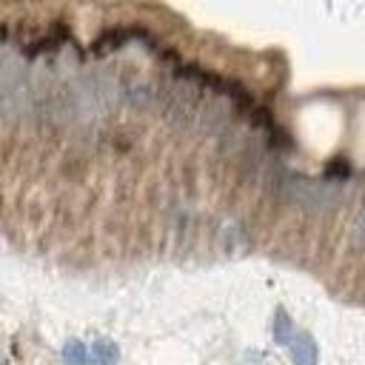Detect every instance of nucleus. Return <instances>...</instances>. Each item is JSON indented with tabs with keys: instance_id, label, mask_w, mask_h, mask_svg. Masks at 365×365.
I'll use <instances>...</instances> for the list:
<instances>
[{
	"instance_id": "obj_1",
	"label": "nucleus",
	"mask_w": 365,
	"mask_h": 365,
	"mask_svg": "<svg viewBox=\"0 0 365 365\" xmlns=\"http://www.w3.org/2000/svg\"><path fill=\"white\" fill-rule=\"evenodd\" d=\"M288 354H291L294 365H317V342H314V336L305 334V331H297L294 339L288 342Z\"/></svg>"
},
{
	"instance_id": "obj_2",
	"label": "nucleus",
	"mask_w": 365,
	"mask_h": 365,
	"mask_svg": "<svg viewBox=\"0 0 365 365\" xmlns=\"http://www.w3.org/2000/svg\"><path fill=\"white\" fill-rule=\"evenodd\" d=\"M117 359H120L117 342H111L106 336H100V339L91 342V365H114Z\"/></svg>"
},
{
	"instance_id": "obj_3",
	"label": "nucleus",
	"mask_w": 365,
	"mask_h": 365,
	"mask_svg": "<svg viewBox=\"0 0 365 365\" xmlns=\"http://www.w3.org/2000/svg\"><path fill=\"white\" fill-rule=\"evenodd\" d=\"M271 331H274V342H279V345H288L291 339H294V322L288 319V314L282 311V308H277L274 311V322H271Z\"/></svg>"
},
{
	"instance_id": "obj_4",
	"label": "nucleus",
	"mask_w": 365,
	"mask_h": 365,
	"mask_svg": "<svg viewBox=\"0 0 365 365\" xmlns=\"http://www.w3.org/2000/svg\"><path fill=\"white\" fill-rule=\"evenodd\" d=\"M63 362L66 365H86L88 362V354H86V345L80 339H68L63 345Z\"/></svg>"
}]
</instances>
